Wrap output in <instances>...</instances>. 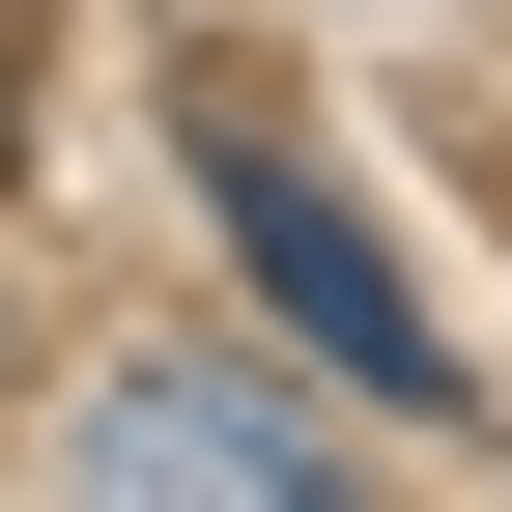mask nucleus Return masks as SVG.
Here are the masks:
<instances>
[{
	"instance_id": "obj_1",
	"label": "nucleus",
	"mask_w": 512,
	"mask_h": 512,
	"mask_svg": "<svg viewBox=\"0 0 512 512\" xmlns=\"http://www.w3.org/2000/svg\"><path fill=\"white\" fill-rule=\"evenodd\" d=\"M57 484H114V512H143V484H200V512H313V484H342V427H285V370H200V342H171V370H114V399L57 427Z\"/></svg>"
},
{
	"instance_id": "obj_2",
	"label": "nucleus",
	"mask_w": 512,
	"mask_h": 512,
	"mask_svg": "<svg viewBox=\"0 0 512 512\" xmlns=\"http://www.w3.org/2000/svg\"><path fill=\"white\" fill-rule=\"evenodd\" d=\"M228 256H256V285H285V313H313V342H342V370H370V399H456V342H427V285H399V256H370L342 200H313V171H285V143H228Z\"/></svg>"
}]
</instances>
